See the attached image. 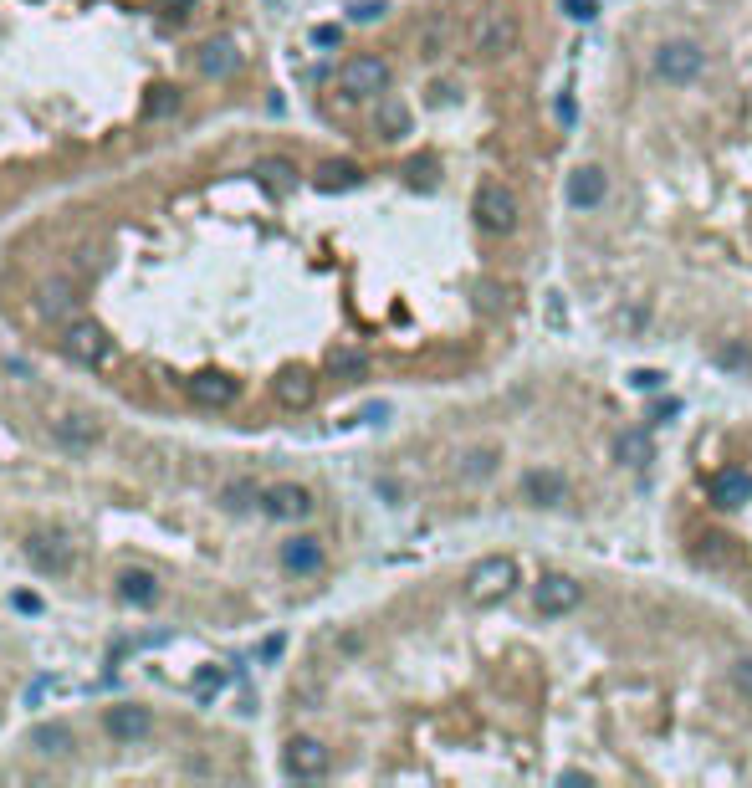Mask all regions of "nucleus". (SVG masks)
I'll return each instance as SVG.
<instances>
[{"instance_id":"f257e3e1","label":"nucleus","mask_w":752,"mask_h":788,"mask_svg":"<svg viewBox=\"0 0 752 788\" xmlns=\"http://www.w3.org/2000/svg\"><path fill=\"white\" fill-rule=\"evenodd\" d=\"M62 354L82 369H103V364H113V333L98 318H67L62 323Z\"/></svg>"},{"instance_id":"f03ea898","label":"nucleus","mask_w":752,"mask_h":788,"mask_svg":"<svg viewBox=\"0 0 752 788\" xmlns=\"http://www.w3.org/2000/svg\"><path fill=\"white\" fill-rule=\"evenodd\" d=\"M517 589V558L507 553H486L471 563V574H466V599L471 604H497Z\"/></svg>"},{"instance_id":"7ed1b4c3","label":"nucleus","mask_w":752,"mask_h":788,"mask_svg":"<svg viewBox=\"0 0 752 788\" xmlns=\"http://www.w3.org/2000/svg\"><path fill=\"white\" fill-rule=\"evenodd\" d=\"M701 72H706V52H701V41L676 36V41H660V47H655V77H666V82L686 87V82H696Z\"/></svg>"},{"instance_id":"20e7f679","label":"nucleus","mask_w":752,"mask_h":788,"mask_svg":"<svg viewBox=\"0 0 752 788\" xmlns=\"http://www.w3.org/2000/svg\"><path fill=\"white\" fill-rule=\"evenodd\" d=\"M389 62L384 57H374V52H359V57H348L343 67H338V87L348 98H384L389 93Z\"/></svg>"},{"instance_id":"39448f33","label":"nucleus","mask_w":752,"mask_h":788,"mask_svg":"<svg viewBox=\"0 0 752 788\" xmlns=\"http://www.w3.org/2000/svg\"><path fill=\"white\" fill-rule=\"evenodd\" d=\"M471 215H476L481 231L507 236V231H517V195H512L507 185H497V180H486V185L476 190V200H471Z\"/></svg>"},{"instance_id":"423d86ee","label":"nucleus","mask_w":752,"mask_h":788,"mask_svg":"<svg viewBox=\"0 0 752 788\" xmlns=\"http://www.w3.org/2000/svg\"><path fill=\"white\" fill-rule=\"evenodd\" d=\"M517 47V21L507 11H481L471 21V52L476 57H502Z\"/></svg>"},{"instance_id":"0eeeda50","label":"nucleus","mask_w":752,"mask_h":788,"mask_svg":"<svg viewBox=\"0 0 752 788\" xmlns=\"http://www.w3.org/2000/svg\"><path fill=\"white\" fill-rule=\"evenodd\" d=\"M584 604V584L568 579V574H543L538 589H533V609L543 620H558V615H573Z\"/></svg>"},{"instance_id":"6e6552de","label":"nucleus","mask_w":752,"mask_h":788,"mask_svg":"<svg viewBox=\"0 0 752 788\" xmlns=\"http://www.w3.org/2000/svg\"><path fill=\"white\" fill-rule=\"evenodd\" d=\"M313 492L302 481H277V487H261V512L277 517V522H307L313 517Z\"/></svg>"},{"instance_id":"1a4fd4ad","label":"nucleus","mask_w":752,"mask_h":788,"mask_svg":"<svg viewBox=\"0 0 752 788\" xmlns=\"http://www.w3.org/2000/svg\"><path fill=\"white\" fill-rule=\"evenodd\" d=\"M26 558L41 568V574H67L77 548H72V538L62 528H41V533H26Z\"/></svg>"},{"instance_id":"9d476101","label":"nucleus","mask_w":752,"mask_h":788,"mask_svg":"<svg viewBox=\"0 0 752 788\" xmlns=\"http://www.w3.org/2000/svg\"><path fill=\"white\" fill-rule=\"evenodd\" d=\"M185 394H190L195 405H205V410H226V405H236L241 379L236 374H220V369H200V374L185 379Z\"/></svg>"},{"instance_id":"9b49d317","label":"nucleus","mask_w":752,"mask_h":788,"mask_svg":"<svg viewBox=\"0 0 752 788\" xmlns=\"http://www.w3.org/2000/svg\"><path fill=\"white\" fill-rule=\"evenodd\" d=\"M282 773H287V778H323V773H328V748H323L318 737H307V732L287 737Z\"/></svg>"},{"instance_id":"f8f14e48","label":"nucleus","mask_w":752,"mask_h":788,"mask_svg":"<svg viewBox=\"0 0 752 788\" xmlns=\"http://www.w3.org/2000/svg\"><path fill=\"white\" fill-rule=\"evenodd\" d=\"M241 67V47H236V36H205L200 47H195V72L220 82V77H231Z\"/></svg>"},{"instance_id":"ddd939ff","label":"nucleus","mask_w":752,"mask_h":788,"mask_svg":"<svg viewBox=\"0 0 752 788\" xmlns=\"http://www.w3.org/2000/svg\"><path fill=\"white\" fill-rule=\"evenodd\" d=\"M706 497H712L722 512H737V507L752 502V476L742 466H722V471L706 476Z\"/></svg>"},{"instance_id":"4468645a","label":"nucleus","mask_w":752,"mask_h":788,"mask_svg":"<svg viewBox=\"0 0 752 788\" xmlns=\"http://www.w3.org/2000/svg\"><path fill=\"white\" fill-rule=\"evenodd\" d=\"M113 594H118L123 604H134V609H154V604L164 599V589H159V574H154V568H118Z\"/></svg>"},{"instance_id":"2eb2a0df","label":"nucleus","mask_w":752,"mask_h":788,"mask_svg":"<svg viewBox=\"0 0 752 788\" xmlns=\"http://www.w3.org/2000/svg\"><path fill=\"white\" fill-rule=\"evenodd\" d=\"M103 727H108L113 742H144V737L154 732V712L123 702V707H108V712H103Z\"/></svg>"},{"instance_id":"dca6fc26","label":"nucleus","mask_w":752,"mask_h":788,"mask_svg":"<svg viewBox=\"0 0 752 788\" xmlns=\"http://www.w3.org/2000/svg\"><path fill=\"white\" fill-rule=\"evenodd\" d=\"M604 195H609V174L599 164H584V169L568 174V205L573 210H599Z\"/></svg>"},{"instance_id":"f3484780","label":"nucleus","mask_w":752,"mask_h":788,"mask_svg":"<svg viewBox=\"0 0 752 788\" xmlns=\"http://www.w3.org/2000/svg\"><path fill=\"white\" fill-rule=\"evenodd\" d=\"M277 405H287V410H307L318 400V374L313 369H302V364H292V369H282L277 374Z\"/></svg>"},{"instance_id":"a211bd4d","label":"nucleus","mask_w":752,"mask_h":788,"mask_svg":"<svg viewBox=\"0 0 752 788\" xmlns=\"http://www.w3.org/2000/svg\"><path fill=\"white\" fill-rule=\"evenodd\" d=\"M568 497V476L553 471V466H538V471H527L522 476V502H533V507H558Z\"/></svg>"},{"instance_id":"6ab92c4d","label":"nucleus","mask_w":752,"mask_h":788,"mask_svg":"<svg viewBox=\"0 0 752 788\" xmlns=\"http://www.w3.org/2000/svg\"><path fill=\"white\" fill-rule=\"evenodd\" d=\"M36 313L52 318V323L77 318V282L72 277H52L47 287H41V297H36Z\"/></svg>"},{"instance_id":"aec40b11","label":"nucleus","mask_w":752,"mask_h":788,"mask_svg":"<svg viewBox=\"0 0 752 788\" xmlns=\"http://www.w3.org/2000/svg\"><path fill=\"white\" fill-rule=\"evenodd\" d=\"M323 543L318 538H287L282 543V568L287 574H297V579H313V574H323Z\"/></svg>"},{"instance_id":"412c9836","label":"nucleus","mask_w":752,"mask_h":788,"mask_svg":"<svg viewBox=\"0 0 752 788\" xmlns=\"http://www.w3.org/2000/svg\"><path fill=\"white\" fill-rule=\"evenodd\" d=\"M52 435L62 446H72V451H93L103 441V425L93 415H62V420H52Z\"/></svg>"},{"instance_id":"4be33fe9","label":"nucleus","mask_w":752,"mask_h":788,"mask_svg":"<svg viewBox=\"0 0 752 788\" xmlns=\"http://www.w3.org/2000/svg\"><path fill=\"white\" fill-rule=\"evenodd\" d=\"M77 748V732L67 722H36L31 727V753L36 758H67Z\"/></svg>"},{"instance_id":"5701e85b","label":"nucleus","mask_w":752,"mask_h":788,"mask_svg":"<svg viewBox=\"0 0 752 788\" xmlns=\"http://www.w3.org/2000/svg\"><path fill=\"white\" fill-rule=\"evenodd\" d=\"M614 456H619V466H635V471H640V466H650V461H655V441H650V430H645V425L625 430V435L614 441Z\"/></svg>"},{"instance_id":"b1692460","label":"nucleus","mask_w":752,"mask_h":788,"mask_svg":"<svg viewBox=\"0 0 752 788\" xmlns=\"http://www.w3.org/2000/svg\"><path fill=\"white\" fill-rule=\"evenodd\" d=\"M374 134L379 139H405L410 134V108L400 103V98H379V108H374Z\"/></svg>"},{"instance_id":"393cba45","label":"nucleus","mask_w":752,"mask_h":788,"mask_svg":"<svg viewBox=\"0 0 752 788\" xmlns=\"http://www.w3.org/2000/svg\"><path fill=\"white\" fill-rule=\"evenodd\" d=\"M353 185H364V169L353 159H328L318 169V190H353Z\"/></svg>"},{"instance_id":"a878e982","label":"nucleus","mask_w":752,"mask_h":788,"mask_svg":"<svg viewBox=\"0 0 752 788\" xmlns=\"http://www.w3.org/2000/svg\"><path fill=\"white\" fill-rule=\"evenodd\" d=\"M220 507L226 512H251V507H261V487L241 476V481H231V487L220 492Z\"/></svg>"},{"instance_id":"bb28decb","label":"nucleus","mask_w":752,"mask_h":788,"mask_svg":"<svg viewBox=\"0 0 752 788\" xmlns=\"http://www.w3.org/2000/svg\"><path fill=\"white\" fill-rule=\"evenodd\" d=\"M497 461H502L497 446H476V451L461 456V476H466V481H481V476H492V471H497Z\"/></svg>"},{"instance_id":"cd10ccee","label":"nucleus","mask_w":752,"mask_h":788,"mask_svg":"<svg viewBox=\"0 0 752 788\" xmlns=\"http://www.w3.org/2000/svg\"><path fill=\"white\" fill-rule=\"evenodd\" d=\"M369 369V359L359 354V348H333L328 354V374H338V379H359Z\"/></svg>"},{"instance_id":"c85d7f7f","label":"nucleus","mask_w":752,"mask_h":788,"mask_svg":"<svg viewBox=\"0 0 752 788\" xmlns=\"http://www.w3.org/2000/svg\"><path fill=\"white\" fill-rule=\"evenodd\" d=\"M174 108H180V87H169V82H164V87H154L149 103H144V113H149V118H169Z\"/></svg>"},{"instance_id":"c756f323","label":"nucleus","mask_w":752,"mask_h":788,"mask_svg":"<svg viewBox=\"0 0 752 788\" xmlns=\"http://www.w3.org/2000/svg\"><path fill=\"white\" fill-rule=\"evenodd\" d=\"M256 174H261V180H272V185H282V190H287V185H297V169H292L287 159H261V164H256Z\"/></svg>"},{"instance_id":"7c9ffc66","label":"nucleus","mask_w":752,"mask_h":788,"mask_svg":"<svg viewBox=\"0 0 752 788\" xmlns=\"http://www.w3.org/2000/svg\"><path fill=\"white\" fill-rule=\"evenodd\" d=\"M717 364H727V369H742V374H747V369H752V354H747L742 343H722V348H717Z\"/></svg>"},{"instance_id":"2f4dec72","label":"nucleus","mask_w":752,"mask_h":788,"mask_svg":"<svg viewBox=\"0 0 752 788\" xmlns=\"http://www.w3.org/2000/svg\"><path fill=\"white\" fill-rule=\"evenodd\" d=\"M732 686L752 702V655H737V661H732Z\"/></svg>"},{"instance_id":"473e14b6","label":"nucleus","mask_w":752,"mask_h":788,"mask_svg":"<svg viewBox=\"0 0 752 788\" xmlns=\"http://www.w3.org/2000/svg\"><path fill=\"white\" fill-rule=\"evenodd\" d=\"M558 6H563L568 21H594L599 16V0H558Z\"/></svg>"},{"instance_id":"72a5a7b5","label":"nucleus","mask_w":752,"mask_h":788,"mask_svg":"<svg viewBox=\"0 0 752 788\" xmlns=\"http://www.w3.org/2000/svg\"><path fill=\"white\" fill-rule=\"evenodd\" d=\"M47 691H52V681H47V676H36V681L21 691V702H26V707H41V702H47Z\"/></svg>"},{"instance_id":"f704fd0d","label":"nucleus","mask_w":752,"mask_h":788,"mask_svg":"<svg viewBox=\"0 0 752 788\" xmlns=\"http://www.w3.org/2000/svg\"><path fill=\"white\" fill-rule=\"evenodd\" d=\"M11 609H21V615H41L47 604H41V594H26V589H16V594H11Z\"/></svg>"},{"instance_id":"c9c22d12","label":"nucleus","mask_w":752,"mask_h":788,"mask_svg":"<svg viewBox=\"0 0 752 788\" xmlns=\"http://www.w3.org/2000/svg\"><path fill=\"white\" fill-rule=\"evenodd\" d=\"M384 11H389V6H384V0H359V6H353L348 16H353V21H379Z\"/></svg>"},{"instance_id":"e433bc0d","label":"nucleus","mask_w":752,"mask_h":788,"mask_svg":"<svg viewBox=\"0 0 752 788\" xmlns=\"http://www.w3.org/2000/svg\"><path fill=\"white\" fill-rule=\"evenodd\" d=\"M440 52H446V26L435 21V26L425 31V57H440Z\"/></svg>"},{"instance_id":"4c0bfd02","label":"nucleus","mask_w":752,"mask_h":788,"mask_svg":"<svg viewBox=\"0 0 752 788\" xmlns=\"http://www.w3.org/2000/svg\"><path fill=\"white\" fill-rule=\"evenodd\" d=\"M630 384H635V389H660V384H666V374H660V369H635Z\"/></svg>"},{"instance_id":"58836bf2","label":"nucleus","mask_w":752,"mask_h":788,"mask_svg":"<svg viewBox=\"0 0 752 788\" xmlns=\"http://www.w3.org/2000/svg\"><path fill=\"white\" fill-rule=\"evenodd\" d=\"M154 6H159L164 16H190V11L200 6V0H154Z\"/></svg>"},{"instance_id":"ea45409f","label":"nucleus","mask_w":752,"mask_h":788,"mask_svg":"<svg viewBox=\"0 0 752 788\" xmlns=\"http://www.w3.org/2000/svg\"><path fill=\"white\" fill-rule=\"evenodd\" d=\"M282 650H287V640H282V635H272V640H261V661H277Z\"/></svg>"},{"instance_id":"a19ab883","label":"nucleus","mask_w":752,"mask_h":788,"mask_svg":"<svg viewBox=\"0 0 752 788\" xmlns=\"http://www.w3.org/2000/svg\"><path fill=\"white\" fill-rule=\"evenodd\" d=\"M338 36H343L338 26H318V31H313V41H318V47H338Z\"/></svg>"},{"instance_id":"79ce46f5","label":"nucleus","mask_w":752,"mask_h":788,"mask_svg":"<svg viewBox=\"0 0 752 788\" xmlns=\"http://www.w3.org/2000/svg\"><path fill=\"white\" fill-rule=\"evenodd\" d=\"M671 415H681V400H666V405H655V415H650V420L660 425V420H671Z\"/></svg>"},{"instance_id":"37998d69","label":"nucleus","mask_w":752,"mask_h":788,"mask_svg":"<svg viewBox=\"0 0 752 788\" xmlns=\"http://www.w3.org/2000/svg\"><path fill=\"white\" fill-rule=\"evenodd\" d=\"M210 691H220V671H205V676H200V696H210Z\"/></svg>"}]
</instances>
